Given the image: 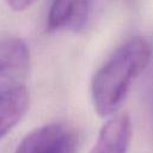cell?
<instances>
[{
    "label": "cell",
    "instance_id": "cell-2",
    "mask_svg": "<svg viewBox=\"0 0 153 153\" xmlns=\"http://www.w3.org/2000/svg\"><path fill=\"white\" fill-rule=\"evenodd\" d=\"M78 137L65 123H49L29 133L16 153H75Z\"/></svg>",
    "mask_w": 153,
    "mask_h": 153
},
{
    "label": "cell",
    "instance_id": "cell-5",
    "mask_svg": "<svg viewBox=\"0 0 153 153\" xmlns=\"http://www.w3.org/2000/svg\"><path fill=\"white\" fill-rule=\"evenodd\" d=\"M130 136V118L126 114L114 116L100 129L90 153H127Z\"/></svg>",
    "mask_w": 153,
    "mask_h": 153
},
{
    "label": "cell",
    "instance_id": "cell-1",
    "mask_svg": "<svg viewBox=\"0 0 153 153\" xmlns=\"http://www.w3.org/2000/svg\"><path fill=\"white\" fill-rule=\"evenodd\" d=\"M151 45L141 37L123 43L97 71L91 84V96L102 117L115 114L130 86L151 60Z\"/></svg>",
    "mask_w": 153,
    "mask_h": 153
},
{
    "label": "cell",
    "instance_id": "cell-3",
    "mask_svg": "<svg viewBox=\"0 0 153 153\" xmlns=\"http://www.w3.org/2000/svg\"><path fill=\"white\" fill-rule=\"evenodd\" d=\"M30 69V51L24 41H0V93L23 86Z\"/></svg>",
    "mask_w": 153,
    "mask_h": 153
},
{
    "label": "cell",
    "instance_id": "cell-7",
    "mask_svg": "<svg viewBox=\"0 0 153 153\" xmlns=\"http://www.w3.org/2000/svg\"><path fill=\"white\" fill-rule=\"evenodd\" d=\"M36 0H7L10 7L14 11H24L29 8Z\"/></svg>",
    "mask_w": 153,
    "mask_h": 153
},
{
    "label": "cell",
    "instance_id": "cell-4",
    "mask_svg": "<svg viewBox=\"0 0 153 153\" xmlns=\"http://www.w3.org/2000/svg\"><path fill=\"white\" fill-rule=\"evenodd\" d=\"M91 4L92 0H53L47 18V29L49 31L80 30L88 19Z\"/></svg>",
    "mask_w": 153,
    "mask_h": 153
},
{
    "label": "cell",
    "instance_id": "cell-6",
    "mask_svg": "<svg viewBox=\"0 0 153 153\" xmlns=\"http://www.w3.org/2000/svg\"><path fill=\"white\" fill-rule=\"evenodd\" d=\"M27 108L29 93L24 86L0 93V137L23 118Z\"/></svg>",
    "mask_w": 153,
    "mask_h": 153
}]
</instances>
